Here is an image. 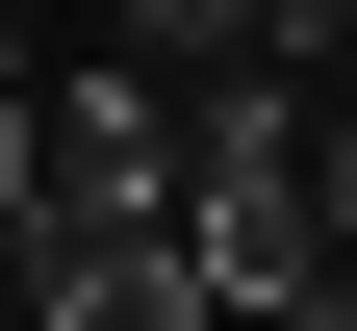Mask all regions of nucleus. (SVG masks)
Segmentation results:
<instances>
[{
  "label": "nucleus",
  "mask_w": 357,
  "mask_h": 331,
  "mask_svg": "<svg viewBox=\"0 0 357 331\" xmlns=\"http://www.w3.org/2000/svg\"><path fill=\"white\" fill-rule=\"evenodd\" d=\"M0 255H26V280H52V255H178V102L128 52L26 77V204H0Z\"/></svg>",
  "instance_id": "obj_1"
},
{
  "label": "nucleus",
  "mask_w": 357,
  "mask_h": 331,
  "mask_svg": "<svg viewBox=\"0 0 357 331\" xmlns=\"http://www.w3.org/2000/svg\"><path fill=\"white\" fill-rule=\"evenodd\" d=\"M306 229H332V280H357V77L306 102Z\"/></svg>",
  "instance_id": "obj_4"
},
{
  "label": "nucleus",
  "mask_w": 357,
  "mask_h": 331,
  "mask_svg": "<svg viewBox=\"0 0 357 331\" xmlns=\"http://www.w3.org/2000/svg\"><path fill=\"white\" fill-rule=\"evenodd\" d=\"M26 331H204V255H52Z\"/></svg>",
  "instance_id": "obj_3"
},
{
  "label": "nucleus",
  "mask_w": 357,
  "mask_h": 331,
  "mask_svg": "<svg viewBox=\"0 0 357 331\" xmlns=\"http://www.w3.org/2000/svg\"><path fill=\"white\" fill-rule=\"evenodd\" d=\"M204 331H357V280H204Z\"/></svg>",
  "instance_id": "obj_5"
},
{
  "label": "nucleus",
  "mask_w": 357,
  "mask_h": 331,
  "mask_svg": "<svg viewBox=\"0 0 357 331\" xmlns=\"http://www.w3.org/2000/svg\"><path fill=\"white\" fill-rule=\"evenodd\" d=\"M178 255L204 280H332V229H306V102L281 77H204V102H178Z\"/></svg>",
  "instance_id": "obj_2"
}]
</instances>
